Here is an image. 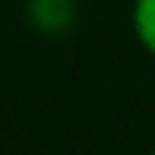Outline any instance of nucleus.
Listing matches in <instances>:
<instances>
[{"label":"nucleus","instance_id":"obj_1","mask_svg":"<svg viewBox=\"0 0 155 155\" xmlns=\"http://www.w3.org/2000/svg\"><path fill=\"white\" fill-rule=\"evenodd\" d=\"M73 0H29V22L45 35H60L73 22Z\"/></svg>","mask_w":155,"mask_h":155},{"label":"nucleus","instance_id":"obj_2","mask_svg":"<svg viewBox=\"0 0 155 155\" xmlns=\"http://www.w3.org/2000/svg\"><path fill=\"white\" fill-rule=\"evenodd\" d=\"M130 22L139 48L149 57H155V0H133L130 6Z\"/></svg>","mask_w":155,"mask_h":155},{"label":"nucleus","instance_id":"obj_3","mask_svg":"<svg viewBox=\"0 0 155 155\" xmlns=\"http://www.w3.org/2000/svg\"><path fill=\"white\" fill-rule=\"evenodd\" d=\"M149 155H155V149H152V152H149Z\"/></svg>","mask_w":155,"mask_h":155}]
</instances>
